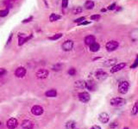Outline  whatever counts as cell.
Segmentation results:
<instances>
[{
	"mask_svg": "<svg viewBox=\"0 0 138 129\" xmlns=\"http://www.w3.org/2000/svg\"><path fill=\"white\" fill-rule=\"evenodd\" d=\"M126 100L122 97H114V98L110 99V104L113 107H121L126 104Z\"/></svg>",
	"mask_w": 138,
	"mask_h": 129,
	"instance_id": "obj_1",
	"label": "cell"
},
{
	"mask_svg": "<svg viewBox=\"0 0 138 129\" xmlns=\"http://www.w3.org/2000/svg\"><path fill=\"white\" fill-rule=\"evenodd\" d=\"M129 84L128 81H121L118 84V92L122 95H125L128 92Z\"/></svg>",
	"mask_w": 138,
	"mask_h": 129,
	"instance_id": "obj_2",
	"label": "cell"
},
{
	"mask_svg": "<svg viewBox=\"0 0 138 129\" xmlns=\"http://www.w3.org/2000/svg\"><path fill=\"white\" fill-rule=\"evenodd\" d=\"M119 47V42L116 41H110L106 43L105 48L108 52H113L116 50Z\"/></svg>",
	"mask_w": 138,
	"mask_h": 129,
	"instance_id": "obj_3",
	"label": "cell"
},
{
	"mask_svg": "<svg viewBox=\"0 0 138 129\" xmlns=\"http://www.w3.org/2000/svg\"><path fill=\"white\" fill-rule=\"evenodd\" d=\"M78 97H79V100H80V102H82L84 103L88 102L91 99L90 94H89L88 92H86V91L80 93V94L78 95Z\"/></svg>",
	"mask_w": 138,
	"mask_h": 129,
	"instance_id": "obj_4",
	"label": "cell"
},
{
	"mask_svg": "<svg viewBox=\"0 0 138 129\" xmlns=\"http://www.w3.org/2000/svg\"><path fill=\"white\" fill-rule=\"evenodd\" d=\"M95 77L98 80H104L108 77V74L103 70H98L96 72H95Z\"/></svg>",
	"mask_w": 138,
	"mask_h": 129,
	"instance_id": "obj_5",
	"label": "cell"
},
{
	"mask_svg": "<svg viewBox=\"0 0 138 129\" xmlns=\"http://www.w3.org/2000/svg\"><path fill=\"white\" fill-rule=\"evenodd\" d=\"M44 112V109L41 106H39V105H34L31 108V113L34 115H41Z\"/></svg>",
	"mask_w": 138,
	"mask_h": 129,
	"instance_id": "obj_6",
	"label": "cell"
},
{
	"mask_svg": "<svg viewBox=\"0 0 138 129\" xmlns=\"http://www.w3.org/2000/svg\"><path fill=\"white\" fill-rule=\"evenodd\" d=\"M98 120L101 123H104V124H106V123L109 122L110 120V115L105 113V112H103V113H100L98 114Z\"/></svg>",
	"mask_w": 138,
	"mask_h": 129,
	"instance_id": "obj_7",
	"label": "cell"
},
{
	"mask_svg": "<svg viewBox=\"0 0 138 129\" xmlns=\"http://www.w3.org/2000/svg\"><path fill=\"white\" fill-rule=\"evenodd\" d=\"M17 125H18V121L15 118L9 119L6 122V126L9 129H15L17 127Z\"/></svg>",
	"mask_w": 138,
	"mask_h": 129,
	"instance_id": "obj_8",
	"label": "cell"
},
{
	"mask_svg": "<svg viewBox=\"0 0 138 129\" xmlns=\"http://www.w3.org/2000/svg\"><path fill=\"white\" fill-rule=\"evenodd\" d=\"M126 63H118V64H115L114 66L110 69V73H116L117 71H120L121 70H123L125 66H126Z\"/></svg>",
	"mask_w": 138,
	"mask_h": 129,
	"instance_id": "obj_9",
	"label": "cell"
},
{
	"mask_svg": "<svg viewBox=\"0 0 138 129\" xmlns=\"http://www.w3.org/2000/svg\"><path fill=\"white\" fill-rule=\"evenodd\" d=\"M48 75H49V72L45 69H40L36 71V74H35L37 78H46L48 77Z\"/></svg>",
	"mask_w": 138,
	"mask_h": 129,
	"instance_id": "obj_10",
	"label": "cell"
},
{
	"mask_svg": "<svg viewBox=\"0 0 138 129\" xmlns=\"http://www.w3.org/2000/svg\"><path fill=\"white\" fill-rule=\"evenodd\" d=\"M26 73H27V70L23 66L18 67V68H17V70L15 71L16 77H20V78H21V77H23L24 76L26 75Z\"/></svg>",
	"mask_w": 138,
	"mask_h": 129,
	"instance_id": "obj_11",
	"label": "cell"
},
{
	"mask_svg": "<svg viewBox=\"0 0 138 129\" xmlns=\"http://www.w3.org/2000/svg\"><path fill=\"white\" fill-rule=\"evenodd\" d=\"M62 49L64 51H71L73 47V41L71 40H68V41H66L61 46Z\"/></svg>",
	"mask_w": 138,
	"mask_h": 129,
	"instance_id": "obj_12",
	"label": "cell"
},
{
	"mask_svg": "<svg viewBox=\"0 0 138 129\" xmlns=\"http://www.w3.org/2000/svg\"><path fill=\"white\" fill-rule=\"evenodd\" d=\"M22 127L23 129H32L34 127V123L31 120H25L22 122Z\"/></svg>",
	"mask_w": 138,
	"mask_h": 129,
	"instance_id": "obj_13",
	"label": "cell"
},
{
	"mask_svg": "<svg viewBox=\"0 0 138 129\" xmlns=\"http://www.w3.org/2000/svg\"><path fill=\"white\" fill-rule=\"evenodd\" d=\"M86 88L88 89L90 91H94V90H96V88H97V85H96V84H95L94 82L92 81V80H90V81L86 82Z\"/></svg>",
	"mask_w": 138,
	"mask_h": 129,
	"instance_id": "obj_14",
	"label": "cell"
},
{
	"mask_svg": "<svg viewBox=\"0 0 138 129\" xmlns=\"http://www.w3.org/2000/svg\"><path fill=\"white\" fill-rule=\"evenodd\" d=\"M86 85V82L84 80H78L74 83V86L78 89H85Z\"/></svg>",
	"mask_w": 138,
	"mask_h": 129,
	"instance_id": "obj_15",
	"label": "cell"
},
{
	"mask_svg": "<svg viewBox=\"0 0 138 129\" xmlns=\"http://www.w3.org/2000/svg\"><path fill=\"white\" fill-rule=\"evenodd\" d=\"M95 41H96V39L93 35H88L85 38V43L87 46H90L91 44H92L93 42H95Z\"/></svg>",
	"mask_w": 138,
	"mask_h": 129,
	"instance_id": "obj_16",
	"label": "cell"
},
{
	"mask_svg": "<svg viewBox=\"0 0 138 129\" xmlns=\"http://www.w3.org/2000/svg\"><path fill=\"white\" fill-rule=\"evenodd\" d=\"M89 47H90V50L92 52H93V53H96V52H98L99 50V48H100V45H99L98 42H93L92 44H91L90 46H89Z\"/></svg>",
	"mask_w": 138,
	"mask_h": 129,
	"instance_id": "obj_17",
	"label": "cell"
},
{
	"mask_svg": "<svg viewBox=\"0 0 138 129\" xmlns=\"http://www.w3.org/2000/svg\"><path fill=\"white\" fill-rule=\"evenodd\" d=\"M65 127L67 129H76V122L74 120H69L66 123Z\"/></svg>",
	"mask_w": 138,
	"mask_h": 129,
	"instance_id": "obj_18",
	"label": "cell"
},
{
	"mask_svg": "<svg viewBox=\"0 0 138 129\" xmlns=\"http://www.w3.org/2000/svg\"><path fill=\"white\" fill-rule=\"evenodd\" d=\"M45 96L47 97H55L57 96V91L55 90H54V89L48 90L47 91H46Z\"/></svg>",
	"mask_w": 138,
	"mask_h": 129,
	"instance_id": "obj_19",
	"label": "cell"
},
{
	"mask_svg": "<svg viewBox=\"0 0 138 129\" xmlns=\"http://www.w3.org/2000/svg\"><path fill=\"white\" fill-rule=\"evenodd\" d=\"M116 63V59H110L106 60L105 62L104 63V64L105 66H111L113 64H115Z\"/></svg>",
	"mask_w": 138,
	"mask_h": 129,
	"instance_id": "obj_20",
	"label": "cell"
},
{
	"mask_svg": "<svg viewBox=\"0 0 138 129\" xmlns=\"http://www.w3.org/2000/svg\"><path fill=\"white\" fill-rule=\"evenodd\" d=\"M138 114V101H136L134 103L133 108L131 109V114L132 115H136Z\"/></svg>",
	"mask_w": 138,
	"mask_h": 129,
	"instance_id": "obj_21",
	"label": "cell"
},
{
	"mask_svg": "<svg viewBox=\"0 0 138 129\" xmlns=\"http://www.w3.org/2000/svg\"><path fill=\"white\" fill-rule=\"evenodd\" d=\"M94 2L93 1H91V0H89V1H86V4H85V7H86V9H87V10H92V9L94 8Z\"/></svg>",
	"mask_w": 138,
	"mask_h": 129,
	"instance_id": "obj_22",
	"label": "cell"
},
{
	"mask_svg": "<svg viewBox=\"0 0 138 129\" xmlns=\"http://www.w3.org/2000/svg\"><path fill=\"white\" fill-rule=\"evenodd\" d=\"M60 18H61V16L57 15V14H55V13L51 14V16H49V20L51 22H55V21H57V20L60 19Z\"/></svg>",
	"mask_w": 138,
	"mask_h": 129,
	"instance_id": "obj_23",
	"label": "cell"
},
{
	"mask_svg": "<svg viewBox=\"0 0 138 129\" xmlns=\"http://www.w3.org/2000/svg\"><path fill=\"white\" fill-rule=\"evenodd\" d=\"M83 11V9L80 6H77V7H74L73 9V14L74 15H78V14H80V13Z\"/></svg>",
	"mask_w": 138,
	"mask_h": 129,
	"instance_id": "obj_24",
	"label": "cell"
},
{
	"mask_svg": "<svg viewBox=\"0 0 138 129\" xmlns=\"http://www.w3.org/2000/svg\"><path fill=\"white\" fill-rule=\"evenodd\" d=\"M52 69H53L54 71H60V70L62 69V64H54V65H53Z\"/></svg>",
	"mask_w": 138,
	"mask_h": 129,
	"instance_id": "obj_25",
	"label": "cell"
},
{
	"mask_svg": "<svg viewBox=\"0 0 138 129\" xmlns=\"http://www.w3.org/2000/svg\"><path fill=\"white\" fill-rule=\"evenodd\" d=\"M9 14V9H5V10H3V11H0V17H4L6 16Z\"/></svg>",
	"mask_w": 138,
	"mask_h": 129,
	"instance_id": "obj_26",
	"label": "cell"
},
{
	"mask_svg": "<svg viewBox=\"0 0 138 129\" xmlns=\"http://www.w3.org/2000/svg\"><path fill=\"white\" fill-rule=\"evenodd\" d=\"M62 36V34H54V36L50 37V40H52V41H56V40H58V39H60V37Z\"/></svg>",
	"mask_w": 138,
	"mask_h": 129,
	"instance_id": "obj_27",
	"label": "cell"
},
{
	"mask_svg": "<svg viewBox=\"0 0 138 129\" xmlns=\"http://www.w3.org/2000/svg\"><path fill=\"white\" fill-rule=\"evenodd\" d=\"M76 69L75 68H70L68 70V71H67V73H68L70 76H74L76 74Z\"/></svg>",
	"mask_w": 138,
	"mask_h": 129,
	"instance_id": "obj_28",
	"label": "cell"
},
{
	"mask_svg": "<svg viewBox=\"0 0 138 129\" xmlns=\"http://www.w3.org/2000/svg\"><path fill=\"white\" fill-rule=\"evenodd\" d=\"M101 18V16L100 15H92L91 16V20H92V21H98Z\"/></svg>",
	"mask_w": 138,
	"mask_h": 129,
	"instance_id": "obj_29",
	"label": "cell"
},
{
	"mask_svg": "<svg viewBox=\"0 0 138 129\" xmlns=\"http://www.w3.org/2000/svg\"><path fill=\"white\" fill-rule=\"evenodd\" d=\"M109 127H110V129H116L117 127H118V124L116 122L110 123V124L109 125Z\"/></svg>",
	"mask_w": 138,
	"mask_h": 129,
	"instance_id": "obj_30",
	"label": "cell"
},
{
	"mask_svg": "<svg viewBox=\"0 0 138 129\" xmlns=\"http://www.w3.org/2000/svg\"><path fill=\"white\" fill-rule=\"evenodd\" d=\"M138 66V56L136 57V60H135V62H134V64L131 65V68H136V67Z\"/></svg>",
	"mask_w": 138,
	"mask_h": 129,
	"instance_id": "obj_31",
	"label": "cell"
},
{
	"mask_svg": "<svg viewBox=\"0 0 138 129\" xmlns=\"http://www.w3.org/2000/svg\"><path fill=\"white\" fill-rule=\"evenodd\" d=\"M85 19H86V17L82 16V17H80V18H78V19H76L74 22H78V23H80V22H81L85 21Z\"/></svg>",
	"mask_w": 138,
	"mask_h": 129,
	"instance_id": "obj_32",
	"label": "cell"
},
{
	"mask_svg": "<svg viewBox=\"0 0 138 129\" xmlns=\"http://www.w3.org/2000/svg\"><path fill=\"white\" fill-rule=\"evenodd\" d=\"M68 5V0H62V7L63 8H67Z\"/></svg>",
	"mask_w": 138,
	"mask_h": 129,
	"instance_id": "obj_33",
	"label": "cell"
},
{
	"mask_svg": "<svg viewBox=\"0 0 138 129\" xmlns=\"http://www.w3.org/2000/svg\"><path fill=\"white\" fill-rule=\"evenodd\" d=\"M7 71L4 68H0V77L1 76H4V74H6Z\"/></svg>",
	"mask_w": 138,
	"mask_h": 129,
	"instance_id": "obj_34",
	"label": "cell"
},
{
	"mask_svg": "<svg viewBox=\"0 0 138 129\" xmlns=\"http://www.w3.org/2000/svg\"><path fill=\"white\" fill-rule=\"evenodd\" d=\"M115 8H116V3H113V4H111L110 5H109V7H108V10L112 11V10H114Z\"/></svg>",
	"mask_w": 138,
	"mask_h": 129,
	"instance_id": "obj_35",
	"label": "cell"
},
{
	"mask_svg": "<svg viewBox=\"0 0 138 129\" xmlns=\"http://www.w3.org/2000/svg\"><path fill=\"white\" fill-rule=\"evenodd\" d=\"M33 19V16H29V18H27V19H24L23 21V23H27V22H29L31 20Z\"/></svg>",
	"mask_w": 138,
	"mask_h": 129,
	"instance_id": "obj_36",
	"label": "cell"
},
{
	"mask_svg": "<svg viewBox=\"0 0 138 129\" xmlns=\"http://www.w3.org/2000/svg\"><path fill=\"white\" fill-rule=\"evenodd\" d=\"M12 37H13V34H10V36H9V38H8V40H7V45H8L9 43L11 42V39H12Z\"/></svg>",
	"mask_w": 138,
	"mask_h": 129,
	"instance_id": "obj_37",
	"label": "cell"
},
{
	"mask_svg": "<svg viewBox=\"0 0 138 129\" xmlns=\"http://www.w3.org/2000/svg\"><path fill=\"white\" fill-rule=\"evenodd\" d=\"M90 23V22H80L79 23V25H80V26H82V25H87V24H89Z\"/></svg>",
	"mask_w": 138,
	"mask_h": 129,
	"instance_id": "obj_38",
	"label": "cell"
},
{
	"mask_svg": "<svg viewBox=\"0 0 138 129\" xmlns=\"http://www.w3.org/2000/svg\"><path fill=\"white\" fill-rule=\"evenodd\" d=\"M91 129H101V127L98 126V125H95V126H92V127H91Z\"/></svg>",
	"mask_w": 138,
	"mask_h": 129,
	"instance_id": "obj_39",
	"label": "cell"
},
{
	"mask_svg": "<svg viewBox=\"0 0 138 129\" xmlns=\"http://www.w3.org/2000/svg\"><path fill=\"white\" fill-rule=\"evenodd\" d=\"M123 129H129V128H128V127H124Z\"/></svg>",
	"mask_w": 138,
	"mask_h": 129,
	"instance_id": "obj_40",
	"label": "cell"
}]
</instances>
